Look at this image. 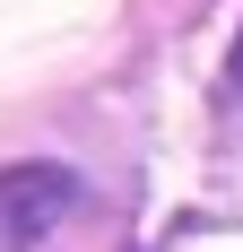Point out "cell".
<instances>
[{
  "instance_id": "cell-1",
  "label": "cell",
  "mask_w": 243,
  "mask_h": 252,
  "mask_svg": "<svg viewBox=\"0 0 243 252\" xmlns=\"http://www.w3.org/2000/svg\"><path fill=\"white\" fill-rule=\"evenodd\" d=\"M78 183L61 165H9L0 174V252H35L61 218H70Z\"/></svg>"
},
{
  "instance_id": "cell-2",
  "label": "cell",
  "mask_w": 243,
  "mask_h": 252,
  "mask_svg": "<svg viewBox=\"0 0 243 252\" xmlns=\"http://www.w3.org/2000/svg\"><path fill=\"white\" fill-rule=\"evenodd\" d=\"M235 78H243V52H235Z\"/></svg>"
}]
</instances>
